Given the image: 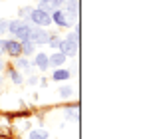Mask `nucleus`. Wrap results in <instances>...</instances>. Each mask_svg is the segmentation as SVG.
Listing matches in <instances>:
<instances>
[{"label":"nucleus","mask_w":147,"mask_h":139,"mask_svg":"<svg viewBox=\"0 0 147 139\" xmlns=\"http://www.w3.org/2000/svg\"><path fill=\"white\" fill-rule=\"evenodd\" d=\"M8 30H10L14 36H18L22 42H24V40H28V34H30V28H28V24L20 22V20H14V22L8 24Z\"/></svg>","instance_id":"1"},{"label":"nucleus","mask_w":147,"mask_h":139,"mask_svg":"<svg viewBox=\"0 0 147 139\" xmlns=\"http://www.w3.org/2000/svg\"><path fill=\"white\" fill-rule=\"evenodd\" d=\"M50 36L48 32L44 30V28H30V34H28V42H32V44H44V42H48Z\"/></svg>","instance_id":"2"},{"label":"nucleus","mask_w":147,"mask_h":139,"mask_svg":"<svg viewBox=\"0 0 147 139\" xmlns=\"http://www.w3.org/2000/svg\"><path fill=\"white\" fill-rule=\"evenodd\" d=\"M76 48H78V34H70L66 42H62L60 50L66 54V56H74L76 54Z\"/></svg>","instance_id":"3"},{"label":"nucleus","mask_w":147,"mask_h":139,"mask_svg":"<svg viewBox=\"0 0 147 139\" xmlns=\"http://www.w3.org/2000/svg\"><path fill=\"white\" fill-rule=\"evenodd\" d=\"M30 18L38 24V26H50L52 24V16H50L48 12H44V10H32Z\"/></svg>","instance_id":"4"},{"label":"nucleus","mask_w":147,"mask_h":139,"mask_svg":"<svg viewBox=\"0 0 147 139\" xmlns=\"http://www.w3.org/2000/svg\"><path fill=\"white\" fill-rule=\"evenodd\" d=\"M66 12H68V18H66V24L72 26L74 20H76V14H78V2L76 0H70L68 6H66Z\"/></svg>","instance_id":"5"},{"label":"nucleus","mask_w":147,"mask_h":139,"mask_svg":"<svg viewBox=\"0 0 147 139\" xmlns=\"http://www.w3.org/2000/svg\"><path fill=\"white\" fill-rule=\"evenodd\" d=\"M4 50L12 56H18L22 52V44L20 42H12V40H4Z\"/></svg>","instance_id":"6"},{"label":"nucleus","mask_w":147,"mask_h":139,"mask_svg":"<svg viewBox=\"0 0 147 139\" xmlns=\"http://www.w3.org/2000/svg\"><path fill=\"white\" fill-rule=\"evenodd\" d=\"M56 8H60V2H58V0H42L38 10H44V12H54Z\"/></svg>","instance_id":"7"},{"label":"nucleus","mask_w":147,"mask_h":139,"mask_svg":"<svg viewBox=\"0 0 147 139\" xmlns=\"http://www.w3.org/2000/svg\"><path fill=\"white\" fill-rule=\"evenodd\" d=\"M36 66L40 70H46L50 66V58L46 54H38V56H36Z\"/></svg>","instance_id":"8"},{"label":"nucleus","mask_w":147,"mask_h":139,"mask_svg":"<svg viewBox=\"0 0 147 139\" xmlns=\"http://www.w3.org/2000/svg\"><path fill=\"white\" fill-rule=\"evenodd\" d=\"M52 20L58 24V26H68V24H66V14H64L62 10H54V16H52Z\"/></svg>","instance_id":"9"},{"label":"nucleus","mask_w":147,"mask_h":139,"mask_svg":"<svg viewBox=\"0 0 147 139\" xmlns=\"http://www.w3.org/2000/svg\"><path fill=\"white\" fill-rule=\"evenodd\" d=\"M64 62H66V54L64 52H58V54H54L50 58V64H54V66H62Z\"/></svg>","instance_id":"10"},{"label":"nucleus","mask_w":147,"mask_h":139,"mask_svg":"<svg viewBox=\"0 0 147 139\" xmlns=\"http://www.w3.org/2000/svg\"><path fill=\"white\" fill-rule=\"evenodd\" d=\"M46 137H48V133H46L44 129H36V131L30 133V137H28V139H46Z\"/></svg>","instance_id":"11"},{"label":"nucleus","mask_w":147,"mask_h":139,"mask_svg":"<svg viewBox=\"0 0 147 139\" xmlns=\"http://www.w3.org/2000/svg\"><path fill=\"white\" fill-rule=\"evenodd\" d=\"M70 78V72H66V70H56L54 72V80H68Z\"/></svg>","instance_id":"12"},{"label":"nucleus","mask_w":147,"mask_h":139,"mask_svg":"<svg viewBox=\"0 0 147 139\" xmlns=\"http://www.w3.org/2000/svg\"><path fill=\"white\" fill-rule=\"evenodd\" d=\"M22 52L32 54V52H34V44H32V42H28V40H24V42H22Z\"/></svg>","instance_id":"13"},{"label":"nucleus","mask_w":147,"mask_h":139,"mask_svg":"<svg viewBox=\"0 0 147 139\" xmlns=\"http://www.w3.org/2000/svg\"><path fill=\"white\" fill-rule=\"evenodd\" d=\"M18 68H22V70H26V72H30V64H28V60L20 58V60H18Z\"/></svg>","instance_id":"14"},{"label":"nucleus","mask_w":147,"mask_h":139,"mask_svg":"<svg viewBox=\"0 0 147 139\" xmlns=\"http://www.w3.org/2000/svg\"><path fill=\"white\" fill-rule=\"evenodd\" d=\"M66 115H68V119H78V109H68V111H66Z\"/></svg>","instance_id":"15"},{"label":"nucleus","mask_w":147,"mask_h":139,"mask_svg":"<svg viewBox=\"0 0 147 139\" xmlns=\"http://www.w3.org/2000/svg\"><path fill=\"white\" fill-rule=\"evenodd\" d=\"M48 42H50V46H54V48H60V46H62V40H60V38H50Z\"/></svg>","instance_id":"16"},{"label":"nucleus","mask_w":147,"mask_h":139,"mask_svg":"<svg viewBox=\"0 0 147 139\" xmlns=\"http://www.w3.org/2000/svg\"><path fill=\"white\" fill-rule=\"evenodd\" d=\"M30 14H32V8H22L20 10V16H24V18H30Z\"/></svg>","instance_id":"17"},{"label":"nucleus","mask_w":147,"mask_h":139,"mask_svg":"<svg viewBox=\"0 0 147 139\" xmlns=\"http://www.w3.org/2000/svg\"><path fill=\"white\" fill-rule=\"evenodd\" d=\"M70 95H72V88H68V86L62 88V97H70Z\"/></svg>","instance_id":"18"},{"label":"nucleus","mask_w":147,"mask_h":139,"mask_svg":"<svg viewBox=\"0 0 147 139\" xmlns=\"http://www.w3.org/2000/svg\"><path fill=\"white\" fill-rule=\"evenodd\" d=\"M10 78H12L16 84H20V82H22V78H20V74H18V72H12V74H10Z\"/></svg>","instance_id":"19"},{"label":"nucleus","mask_w":147,"mask_h":139,"mask_svg":"<svg viewBox=\"0 0 147 139\" xmlns=\"http://www.w3.org/2000/svg\"><path fill=\"white\" fill-rule=\"evenodd\" d=\"M4 30H8V22H6V20H0V34H2Z\"/></svg>","instance_id":"20"},{"label":"nucleus","mask_w":147,"mask_h":139,"mask_svg":"<svg viewBox=\"0 0 147 139\" xmlns=\"http://www.w3.org/2000/svg\"><path fill=\"white\" fill-rule=\"evenodd\" d=\"M0 52H6V50H4V42H0Z\"/></svg>","instance_id":"21"},{"label":"nucleus","mask_w":147,"mask_h":139,"mask_svg":"<svg viewBox=\"0 0 147 139\" xmlns=\"http://www.w3.org/2000/svg\"><path fill=\"white\" fill-rule=\"evenodd\" d=\"M0 70H2V62H0Z\"/></svg>","instance_id":"22"},{"label":"nucleus","mask_w":147,"mask_h":139,"mask_svg":"<svg viewBox=\"0 0 147 139\" xmlns=\"http://www.w3.org/2000/svg\"><path fill=\"white\" fill-rule=\"evenodd\" d=\"M0 84H2V82H0Z\"/></svg>","instance_id":"23"}]
</instances>
